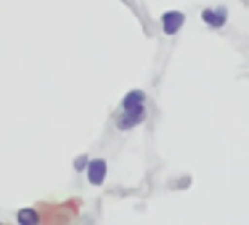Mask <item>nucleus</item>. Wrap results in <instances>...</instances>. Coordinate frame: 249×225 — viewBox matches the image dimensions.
I'll return each instance as SVG.
<instances>
[{"label": "nucleus", "instance_id": "obj_1", "mask_svg": "<svg viewBox=\"0 0 249 225\" xmlns=\"http://www.w3.org/2000/svg\"><path fill=\"white\" fill-rule=\"evenodd\" d=\"M146 117V104L143 106H135V109H122L120 117H117V127L120 130H133L135 125H141Z\"/></svg>", "mask_w": 249, "mask_h": 225}, {"label": "nucleus", "instance_id": "obj_2", "mask_svg": "<svg viewBox=\"0 0 249 225\" xmlns=\"http://www.w3.org/2000/svg\"><path fill=\"white\" fill-rule=\"evenodd\" d=\"M201 19H204L207 27L220 29L225 21H228V11H225V8H204V11H201Z\"/></svg>", "mask_w": 249, "mask_h": 225}, {"label": "nucleus", "instance_id": "obj_3", "mask_svg": "<svg viewBox=\"0 0 249 225\" xmlns=\"http://www.w3.org/2000/svg\"><path fill=\"white\" fill-rule=\"evenodd\" d=\"M104 177H106V162L104 159H90V164H88V180L93 186H101Z\"/></svg>", "mask_w": 249, "mask_h": 225}, {"label": "nucleus", "instance_id": "obj_4", "mask_svg": "<svg viewBox=\"0 0 249 225\" xmlns=\"http://www.w3.org/2000/svg\"><path fill=\"white\" fill-rule=\"evenodd\" d=\"M183 21H186V16H183L180 11H167V14L162 16V27L167 35H175L178 29L183 27Z\"/></svg>", "mask_w": 249, "mask_h": 225}, {"label": "nucleus", "instance_id": "obj_5", "mask_svg": "<svg viewBox=\"0 0 249 225\" xmlns=\"http://www.w3.org/2000/svg\"><path fill=\"white\" fill-rule=\"evenodd\" d=\"M146 104V93L143 90H130L127 96L122 98V109H135V106Z\"/></svg>", "mask_w": 249, "mask_h": 225}, {"label": "nucleus", "instance_id": "obj_6", "mask_svg": "<svg viewBox=\"0 0 249 225\" xmlns=\"http://www.w3.org/2000/svg\"><path fill=\"white\" fill-rule=\"evenodd\" d=\"M16 220L19 223H27V225H37L40 223V215L35 209H21L19 215H16Z\"/></svg>", "mask_w": 249, "mask_h": 225}, {"label": "nucleus", "instance_id": "obj_7", "mask_svg": "<svg viewBox=\"0 0 249 225\" xmlns=\"http://www.w3.org/2000/svg\"><path fill=\"white\" fill-rule=\"evenodd\" d=\"M85 164H88V159H85V156H80V159H77V162H74V167H77V170H82V167H85Z\"/></svg>", "mask_w": 249, "mask_h": 225}]
</instances>
